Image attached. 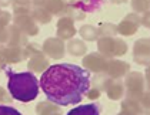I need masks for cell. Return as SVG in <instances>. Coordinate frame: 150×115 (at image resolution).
Segmentation results:
<instances>
[{
    "label": "cell",
    "instance_id": "cell-1",
    "mask_svg": "<svg viewBox=\"0 0 150 115\" xmlns=\"http://www.w3.org/2000/svg\"><path fill=\"white\" fill-rule=\"evenodd\" d=\"M39 87L53 104L74 105L90 90V72L76 64H54L42 74Z\"/></svg>",
    "mask_w": 150,
    "mask_h": 115
},
{
    "label": "cell",
    "instance_id": "cell-4",
    "mask_svg": "<svg viewBox=\"0 0 150 115\" xmlns=\"http://www.w3.org/2000/svg\"><path fill=\"white\" fill-rule=\"evenodd\" d=\"M0 115H23L16 108L9 107V105H0Z\"/></svg>",
    "mask_w": 150,
    "mask_h": 115
},
{
    "label": "cell",
    "instance_id": "cell-3",
    "mask_svg": "<svg viewBox=\"0 0 150 115\" xmlns=\"http://www.w3.org/2000/svg\"><path fill=\"white\" fill-rule=\"evenodd\" d=\"M100 112H102L100 104L92 102V104H84V105H80V107H76L71 111H69L66 115H100Z\"/></svg>",
    "mask_w": 150,
    "mask_h": 115
},
{
    "label": "cell",
    "instance_id": "cell-2",
    "mask_svg": "<svg viewBox=\"0 0 150 115\" xmlns=\"http://www.w3.org/2000/svg\"><path fill=\"white\" fill-rule=\"evenodd\" d=\"M7 90L14 100L20 102H30L39 94V81L33 72H13L7 71Z\"/></svg>",
    "mask_w": 150,
    "mask_h": 115
}]
</instances>
